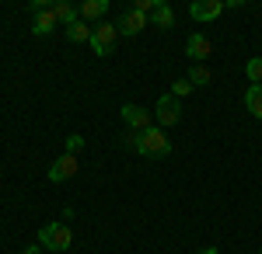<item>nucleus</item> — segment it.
Returning <instances> with one entry per match:
<instances>
[{"label":"nucleus","instance_id":"nucleus-13","mask_svg":"<svg viewBox=\"0 0 262 254\" xmlns=\"http://www.w3.org/2000/svg\"><path fill=\"white\" fill-rule=\"evenodd\" d=\"M150 24H158V28H171V24H175V14H171V4H164V0H158V4H154V11H150Z\"/></svg>","mask_w":262,"mask_h":254},{"label":"nucleus","instance_id":"nucleus-20","mask_svg":"<svg viewBox=\"0 0 262 254\" xmlns=\"http://www.w3.org/2000/svg\"><path fill=\"white\" fill-rule=\"evenodd\" d=\"M119 143H122V146H129V150H140V133H133V129H129V133H122Z\"/></svg>","mask_w":262,"mask_h":254},{"label":"nucleus","instance_id":"nucleus-2","mask_svg":"<svg viewBox=\"0 0 262 254\" xmlns=\"http://www.w3.org/2000/svg\"><path fill=\"white\" fill-rule=\"evenodd\" d=\"M39 244L46 251H70V244H74V234H70V226L63 223V219H53V223H46L39 230Z\"/></svg>","mask_w":262,"mask_h":254},{"label":"nucleus","instance_id":"nucleus-21","mask_svg":"<svg viewBox=\"0 0 262 254\" xmlns=\"http://www.w3.org/2000/svg\"><path fill=\"white\" fill-rule=\"evenodd\" d=\"M154 4H158V0H133V11H140V14H147V18H150Z\"/></svg>","mask_w":262,"mask_h":254},{"label":"nucleus","instance_id":"nucleus-19","mask_svg":"<svg viewBox=\"0 0 262 254\" xmlns=\"http://www.w3.org/2000/svg\"><path fill=\"white\" fill-rule=\"evenodd\" d=\"M81 150H84V136H77V133H74V136H67V154L77 157Z\"/></svg>","mask_w":262,"mask_h":254},{"label":"nucleus","instance_id":"nucleus-3","mask_svg":"<svg viewBox=\"0 0 262 254\" xmlns=\"http://www.w3.org/2000/svg\"><path fill=\"white\" fill-rule=\"evenodd\" d=\"M137 154L164 160V157H171V139L164 136V129H147V133H140V150Z\"/></svg>","mask_w":262,"mask_h":254},{"label":"nucleus","instance_id":"nucleus-11","mask_svg":"<svg viewBox=\"0 0 262 254\" xmlns=\"http://www.w3.org/2000/svg\"><path fill=\"white\" fill-rule=\"evenodd\" d=\"M53 14H56V21H63V24L70 28L74 21H81V18H77V14H81V7H74L70 0H56V4H53Z\"/></svg>","mask_w":262,"mask_h":254},{"label":"nucleus","instance_id":"nucleus-22","mask_svg":"<svg viewBox=\"0 0 262 254\" xmlns=\"http://www.w3.org/2000/svg\"><path fill=\"white\" fill-rule=\"evenodd\" d=\"M21 254H42V244H28V247H25Z\"/></svg>","mask_w":262,"mask_h":254},{"label":"nucleus","instance_id":"nucleus-6","mask_svg":"<svg viewBox=\"0 0 262 254\" xmlns=\"http://www.w3.org/2000/svg\"><path fill=\"white\" fill-rule=\"evenodd\" d=\"M77 167H81V160L74 154H63V157H56L53 164H49V181H70V177L77 174Z\"/></svg>","mask_w":262,"mask_h":254},{"label":"nucleus","instance_id":"nucleus-5","mask_svg":"<svg viewBox=\"0 0 262 254\" xmlns=\"http://www.w3.org/2000/svg\"><path fill=\"white\" fill-rule=\"evenodd\" d=\"M122 122H126L133 133H147V129H154L150 112H147V108H140V105H122Z\"/></svg>","mask_w":262,"mask_h":254},{"label":"nucleus","instance_id":"nucleus-8","mask_svg":"<svg viewBox=\"0 0 262 254\" xmlns=\"http://www.w3.org/2000/svg\"><path fill=\"white\" fill-rule=\"evenodd\" d=\"M147 24H150V18H147V14H140V11H133V7H129V11H126V14L116 21L119 35H140Z\"/></svg>","mask_w":262,"mask_h":254},{"label":"nucleus","instance_id":"nucleus-15","mask_svg":"<svg viewBox=\"0 0 262 254\" xmlns=\"http://www.w3.org/2000/svg\"><path fill=\"white\" fill-rule=\"evenodd\" d=\"M91 32H95V28H91L88 21H74V24L67 28V39L70 42H91Z\"/></svg>","mask_w":262,"mask_h":254},{"label":"nucleus","instance_id":"nucleus-17","mask_svg":"<svg viewBox=\"0 0 262 254\" xmlns=\"http://www.w3.org/2000/svg\"><path fill=\"white\" fill-rule=\"evenodd\" d=\"M245 73H248V80L252 84H262V56H252L248 63H245Z\"/></svg>","mask_w":262,"mask_h":254},{"label":"nucleus","instance_id":"nucleus-10","mask_svg":"<svg viewBox=\"0 0 262 254\" xmlns=\"http://www.w3.org/2000/svg\"><path fill=\"white\" fill-rule=\"evenodd\" d=\"M185 53H189V59L203 63V59L213 53V42L206 39V35H189V42H185Z\"/></svg>","mask_w":262,"mask_h":254},{"label":"nucleus","instance_id":"nucleus-18","mask_svg":"<svg viewBox=\"0 0 262 254\" xmlns=\"http://www.w3.org/2000/svg\"><path fill=\"white\" fill-rule=\"evenodd\" d=\"M192 91H196V87H192V84H189V80H185V77H179V80H175V84H171V94H175V98H189V94H192Z\"/></svg>","mask_w":262,"mask_h":254},{"label":"nucleus","instance_id":"nucleus-9","mask_svg":"<svg viewBox=\"0 0 262 254\" xmlns=\"http://www.w3.org/2000/svg\"><path fill=\"white\" fill-rule=\"evenodd\" d=\"M56 24H60V21L53 14V7H49V11H42V14L32 18V35H35V39H49V35L56 32Z\"/></svg>","mask_w":262,"mask_h":254},{"label":"nucleus","instance_id":"nucleus-4","mask_svg":"<svg viewBox=\"0 0 262 254\" xmlns=\"http://www.w3.org/2000/svg\"><path fill=\"white\" fill-rule=\"evenodd\" d=\"M154 118H158V125H164V129H171V125H179L182 118V101L168 91V94H161V98L154 101Z\"/></svg>","mask_w":262,"mask_h":254},{"label":"nucleus","instance_id":"nucleus-16","mask_svg":"<svg viewBox=\"0 0 262 254\" xmlns=\"http://www.w3.org/2000/svg\"><path fill=\"white\" fill-rule=\"evenodd\" d=\"M185 80H189V84H192V87H206V84H210V80H213V73H210V70H206V66H203V63H196V66H192V70H189V73H185Z\"/></svg>","mask_w":262,"mask_h":254},{"label":"nucleus","instance_id":"nucleus-14","mask_svg":"<svg viewBox=\"0 0 262 254\" xmlns=\"http://www.w3.org/2000/svg\"><path fill=\"white\" fill-rule=\"evenodd\" d=\"M245 108H248V115L262 118V84H252L245 91Z\"/></svg>","mask_w":262,"mask_h":254},{"label":"nucleus","instance_id":"nucleus-23","mask_svg":"<svg viewBox=\"0 0 262 254\" xmlns=\"http://www.w3.org/2000/svg\"><path fill=\"white\" fill-rule=\"evenodd\" d=\"M196 254H221L217 247H203V251H196Z\"/></svg>","mask_w":262,"mask_h":254},{"label":"nucleus","instance_id":"nucleus-7","mask_svg":"<svg viewBox=\"0 0 262 254\" xmlns=\"http://www.w3.org/2000/svg\"><path fill=\"white\" fill-rule=\"evenodd\" d=\"M221 11H224V0H192V4H189L192 21H217Z\"/></svg>","mask_w":262,"mask_h":254},{"label":"nucleus","instance_id":"nucleus-1","mask_svg":"<svg viewBox=\"0 0 262 254\" xmlns=\"http://www.w3.org/2000/svg\"><path fill=\"white\" fill-rule=\"evenodd\" d=\"M91 53L98 59H108L116 53V45H119V28H116V21H95V32H91Z\"/></svg>","mask_w":262,"mask_h":254},{"label":"nucleus","instance_id":"nucleus-12","mask_svg":"<svg viewBox=\"0 0 262 254\" xmlns=\"http://www.w3.org/2000/svg\"><path fill=\"white\" fill-rule=\"evenodd\" d=\"M105 14H108V0H84L81 4V21H105Z\"/></svg>","mask_w":262,"mask_h":254}]
</instances>
